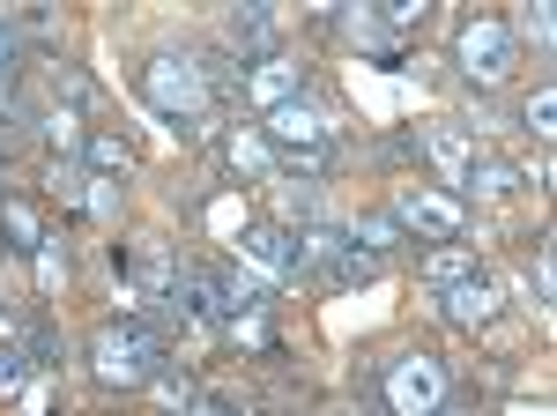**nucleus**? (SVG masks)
<instances>
[{
  "mask_svg": "<svg viewBox=\"0 0 557 416\" xmlns=\"http://www.w3.org/2000/svg\"><path fill=\"white\" fill-rule=\"evenodd\" d=\"M535 305H550V246H535Z\"/></svg>",
  "mask_w": 557,
  "mask_h": 416,
  "instance_id": "nucleus-32",
  "label": "nucleus"
},
{
  "mask_svg": "<svg viewBox=\"0 0 557 416\" xmlns=\"http://www.w3.org/2000/svg\"><path fill=\"white\" fill-rule=\"evenodd\" d=\"M30 379V350H15V342H0V394H15Z\"/></svg>",
  "mask_w": 557,
  "mask_h": 416,
  "instance_id": "nucleus-23",
  "label": "nucleus"
},
{
  "mask_svg": "<svg viewBox=\"0 0 557 416\" xmlns=\"http://www.w3.org/2000/svg\"><path fill=\"white\" fill-rule=\"evenodd\" d=\"M528 126H535V134H557V89L550 83L528 97Z\"/></svg>",
  "mask_w": 557,
  "mask_h": 416,
  "instance_id": "nucleus-24",
  "label": "nucleus"
},
{
  "mask_svg": "<svg viewBox=\"0 0 557 416\" xmlns=\"http://www.w3.org/2000/svg\"><path fill=\"white\" fill-rule=\"evenodd\" d=\"M223 38H231V60H238V68L283 60V8H268V0H246V8H231Z\"/></svg>",
  "mask_w": 557,
  "mask_h": 416,
  "instance_id": "nucleus-6",
  "label": "nucleus"
},
{
  "mask_svg": "<svg viewBox=\"0 0 557 416\" xmlns=\"http://www.w3.org/2000/svg\"><path fill=\"white\" fill-rule=\"evenodd\" d=\"M349 246L394 253V246H401V223H394V216H357V223H349Z\"/></svg>",
  "mask_w": 557,
  "mask_h": 416,
  "instance_id": "nucleus-18",
  "label": "nucleus"
},
{
  "mask_svg": "<svg viewBox=\"0 0 557 416\" xmlns=\"http://www.w3.org/2000/svg\"><path fill=\"white\" fill-rule=\"evenodd\" d=\"M52 83H60V97H75V105H89V75H75V68H52Z\"/></svg>",
  "mask_w": 557,
  "mask_h": 416,
  "instance_id": "nucleus-30",
  "label": "nucleus"
},
{
  "mask_svg": "<svg viewBox=\"0 0 557 416\" xmlns=\"http://www.w3.org/2000/svg\"><path fill=\"white\" fill-rule=\"evenodd\" d=\"M83 157H89V171H97V179H112V171L134 164V149L120 142V134H83Z\"/></svg>",
  "mask_w": 557,
  "mask_h": 416,
  "instance_id": "nucleus-17",
  "label": "nucleus"
},
{
  "mask_svg": "<svg viewBox=\"0 0 557 416\" xmlns=\"http://www.w3.org/2000/svg\"><path fill=\"white\" fill-rule=\"evenodd\" d=\"M520 30H528V38H535V45H550V30H557V23H550V8H543V0H535V8H528V15H520Z\"/></svg>",
  "mask_w": 557,
  "mask_h": 416,
  "instance_id": "nucleus-29",
  "label": "nucleus"
},
{
  "mask_svg": "<svg viewBox=\"0 0 557 416\" xmlns=\"http://www.w3.org/2000/svg\"><path fill=\"white\" fill-rule=\"evenodd\" d=\"M380 276V253H357V246H343L335 260H327V291H349V283H372Z\"/></svg>",
  "mask_w": 557,
  "mask_h": 416,
  "instance_id": "nucleus-15",
  "label": "nucleus"
},
{
  "mask_svg": "<svg viewBox=\"0 0 557 416\" xmlns=\"http://www.w3.org/2000/svg\"><path fill=\"white\" fill-rule=\"evenodd\" d=\"M238 260H246L253 276H268V283H290V231H283V223H253V231L238 238Z\"/></svg>",
  "mask_w": 557,
  "mask_h": 416,
  "instance_id": "nucleus-9",
  "label": "nucleus"
},
{
  "mask_svg": "<svg viewBox=\"0 0 557 416\" xmlns=\"http://www.w3.org/2000/svg\"><path fill=\"white\" fill-rule=\"evenodd\" d=\"M45 186H52L60 201H75V208L89 201V179H83V171H75V164H52V171H45Z\"/></svg>",
  "mask_w": 557,
  "mask_h": 416,
  "instance_id": "nucleus-22",
  "label": "nucleus"
},
{
  "mask_svg": "<svg viewBox=\"0 0 557 416\" xmlns=\"http://www.w3.org/2000/svg\"><path fill=\"white\" fill-rule=\"evenodd\" d=\"M424 157L461 179V171L475 164V134H469V126H431V134H424Z\"/></svg>",
  "mask_w": 557,
  "mask_h": 416,
  "instance_id": "nucleus-13",
  "label": "nucleus"
},
{
  "mask_svg": "<svg viewBox=\"0 0 557 416\" xmlns=\"http://www.w3.org/2000/svg\"><path fill=\"white\" fill-rule=\"evenodd\" d=\"M349 246V223H305L298 238H290V276H312V268H327L335 253Z\"/></svg>",
  "mask_w": 557,
  "mask_h": 416,
  "instance_id": "nucleus-10",
  "label": "nucleus"
},
{
  "mask_svg": "<svg viewBox=\"0 0 557 416\" xmlns=\"http://www.w3.org/2000/svg\"><path fill=\"white\" fill-rule=\"evenodd\" d=\"M149 387H157V394H164L172 409H186V402H194V379H186V372H172V365H164V372L149 379Z\"/></svg>",
  "mask_w": 557,
  "mask_h": 416,
  "instance_id": "nucleus-26",
  "label": "nucleus"
},
{
  "mask_svg": "<svg viewBox=\"0 0 557 416\" xmlns=\"http://www.w3.org/2000/svg\"><path fill=\"white\" fill-rule=\"evenodd\" d=\"M513 416H550V409H543V402H535V409H528V402H520V409Z\"/></svg>",
  "mask_w": 557,
  "mask_h": 416,
  "instance_id": "nucleus-35",
  "label": "nucleus"
},
{
  "mask_svg": "<svg viewBox=\"0 0 557 416\" xmlns=\"http://www.w3.org/2000/svg\"><path fill=\"white\" fill-rule=\"evenodd\" d=\"M141 89H149V105H157L164 120H178V126H186L194 112H201V105H209V89H201V68H194V60H172V52L141 68Z\"/></svg>",
  "mask_w": 557,
  "mask_h": 416,
  "instance_id": "nucleus-5",
  "label": "nucleus"
},
{
  "mask_svg": "<svg viewBox=\"0 0 557 416\" xmlns=\"http://www.w3.org/2000/svg\"><path fill=\"white\" fill-rule=\"evenodd\" d=\"M283 208H290L298 223H320V186H312V179H290V186H283Z\"/></svg>",
  "mask_w": 557,
  "mask_h": 416,
  "instance_id": "nucleus-21",
  "label": "nucleus"
},
{
  "mask_svg": "<svg viewBox=\"0 0 557 416\" xmlns=\"http://www.w3.org/2000/svg\"><path fill=\"white\" fill-rule=\"evenodd\" d=\"M186 416H246V409H231V402H186Z\"/></svg>",
  "mask_w": 557,
  "mask_h": 416,
  "instance_id": "nucleus-33",
  "label": "nucleus"
},
{
  "mask_svg": "<svg viewBox=\"0 0 557 416\" xmlns=\"http://www.w3.org/2000/svg\"><path fill=\"white\" fill-rule=\"evenodd\" d=\"M38 283H45V291H60V283H67V253L52 246V238L38 246Z\"/></svg>",
  "mask_w": 557,
  "mask_h": 416,
  "instance_id": "nucleus-25",
  "label": "nucleus"
},
{
  "mask_svg": "<svg viewBox=\"0 0 557 416\" xmlns=\"http://www.w3.org/2000/svg\"><path fill=\"white\" fill-rule=\"evenodd\" d=\"M134 276H141V291H149V305L178 291V260H172L164 246H157V238H141V246H134Z\"/></svg>",
  "mask_w": 557,
  "mask_h": 416,
  "instance_id": "nucleus-12",
  "label": "nucleus"
},
{
  "mask_svg": "<svg viewBox=\"0 0 557 416\" xmlns=\"http://www.w3.org/2000/svg\"><path fill=\"white\" fill-rule=\"evenodd\" d=\"M231 164H238V179H268L275 149H268L260 134H246V126H238V134H231Z\"/></svg>",
  "mask_w": 557,
  "mask_h": 416,
  "instance_id": "nucleus-19",
  "label": "nucleus"
},
{
  "mask_svg": "<svg viewBox=\"0 0 557 416\" xmlns=\"http://www.w3.org/2000/svg\"><path fill=\"white\" fill-rule=\"evenodd\" d=\"M461 186H469V194H483V201H498V194H513V164H498V157H475V164L461 171Z\"/></svg>",
  "mask_w": 557,
  "mask_h": 416,
  "instance_id": "nucleus-16",
  "label": "nucleus"
},
{
  "mask_svg": "<svg viewBox=\"0 0 557 416\" xmlns=\"http://www.w3.org/2000/svg\"><path fill=\"white\" fill-rule=\"evenodd\" d=\"M0 68H15V30L0 23Z\"/></svg>",
  "mask_w": 557,
  "mask_h": 416,
  "instance_id": "nucleus-34",
  "label": "nucleus"
},
{
  "mask_svg": "<svg viewBox=\"0 0 557 416\" xmlns=\"http://www.w3.org/2000/svg\"><path fill=\"white\" fill-rule=\"evenodd\" d=\"M475 276H483V268H475L469 246H438L424 260V283H431V291H454V283H475Z\"/></svg>",
  "mask_w": 557,
  "mask_h": 416,
  "instance_id": "nucleus-14",
  "label": "nucleus"
},
{
  "mask_svg": "<svg viewBox=\"0 0 557 416\" xmlns=\"http://www.w3.org/2000/svg\"><path fill=\"white\" fill-rule=\"evenodd\" d=\"M394 223L417 231V238H438V246H461L469 238V216L454 194H431V186H401L394 194Z\"/></svg>",
  "mask_w": 557,
  "mask_h": 416,
  "instance_id": "nucleus-4",
  "label": "nucleus"
},
{
  "mask_svg": "<svg viewBox=\"0 0 557 416\" xmlns=\"http://www.w3.org/2000/svg\"><path fill=\"white\" fill-rule=\"evenodd\" d=\"M260 142H268V149H275L290 171H305V179H320V171L335 164V126H327V112H320L312 97L283 105V112H268Z\"/></svg>",
  "mask_w": 557,
  "mask_h": 416,
  "instance_id": "nucleus-1",
  "label": "nucleus"
},
{
  "mask_svg": "<svg viewBox=\"0 0 557 416\" xmlns=\"http://www.w3.org/2000/svg\"><path fill=\"white\" fill-rule=\"evenodd\" d=\"M45 134H52L60 149H83V120H75V112H52V120H45Z\"/></svg>",
  "mask_w": 557,
  "mask_h": 416,
  "instance_id": "nucleus-27",
  "label": "nucleus"
},
{
  "mask_svg": "<svg viewBox=\"0 0 557 416\" xmlns=\"http://www.w3.org/2000/svg\"><path fill=\"white\" fill-rule=\"evenodd\" d=\"M231 334H238L246 350H268V320H260V313H253V320H231Z\"/></svg>",
  "mask_w": 557,
  "mask_h": 416,
  "instance_id": "nucleus-31",
  "label": "nucleus"
},
{
  "mask_svg": "<svg viewBox=\"0 0 557 416\" xmlns=\"http://www.w3.org/2000/svg\"><path fill=\"white\" fill-rule=\"evenodd\" d=\"M431 416H461V409H454V402H438V409H431Z\"/></svg>",
  "mask_w": 557,
  "mask_h": 416,
  "instance_id": "nucleus-36",
  "label": "nucleus"
},
{
  "mask_svg": "<svg viewBox=\"0 0 557 416\" xmlns=\"http://www.w3.org/2000/svg\"><path fill=\"white\" fill-rule=\"evenodd\" d=\"M246 97H253L260 112H283V105H298L305 97V68L298 60H260V68H246Z\"/></svg>",
  "mask_w": 557,
  "mask_h": 416,
  "instance_id": "nucleus-8",
  "label": "nucleus"
},
{
  "mask_svg": "<svg viewBox=\"0 0 557 416\" xmlns=\"http://www.w3.org/2000/svg\"><path fill=\"white\" fill-rule=\"evenodd\" d=\"M23 350H30V365H60V334H52V328H30Z\"/></svg>",
  "mask_w": 557,
  "mask_h": 416,
  "instance_id": "nucleus-28",
  "label": "nucleus"
},
{
  "mask_svg": "<svg viewBox=\"0 0 557 416\" xmlns=\"http://www.w3.org/2000/svg\"><path fill=\"white\" fill-rule=\"evenodd\" d=\"M454 60H461L469 83H506V75H513V23H498V15H469L461 38H454Z\"/></svg>",
  "mask_w": 557,
  "mask_h": 416,
  "instance_id": "nucleus-3",
  "label": "nucleus"
},
{
  "mask_svg": "<svg viewBox=\"0 0 557 416\" xmlns=\"http://www.w3.org/2000/svg\"><path fill=\"white\" fill-rule=\"evenodd\" d=\"M438 313L454 320V328H491V313H498V291L475 276V283H454V291H438Z\"/></svg>",
  "mask_w": 557,
  "mask_h": 416,
  "instance_id": "nucleus-11",
  "label": "nucleus"
},
{
  "mask_svg": "<svg viewBox=\"0 0 557 416\" xmlns=\"http://www.w3.org/2000/svg\"><path fill=\"white\" fill-rule=\"evenodd\" d=\"M380 402L394 416H431L438 402H454V372H446L431 350H409V357L380 365Z\"/></svg>",
  "mask_w": 557,
  "mask_h": 416,
  "instance_id": "nucleus-2",
  "label": "nucleus"
},
{
  "mask_svg": "<svg viewBox=\"0 0 557 416\" xmlns=\"http://www.w3.org/2000/svg\"><path fill=\"white\" fill-rule=\"evenodd\" d=\"M89 365H97L104 387H149V379H157V365L141 357V342H134L120 320H104V328L89 334Z\"/></svg>",
  "mask_w": 557,
  "mask_h": 416,
  "instance_id": "nucleus-7",
  "label": "nucleus"
},
{
  "mask_svg": "<svg viewBox=\"0 0 557 416\" xmlns=\"http://www.w3.org/2000/svg\"><path fill=\"white\" fill-rule=\"evenodd\" d=\"M0 231L15 238V253H38L45 246V238H38V216H30L23 201H0Z\"/></svg>",
  "mask_w": 557,
  "mask_h": 416,
  "instance_id": "nucleus-20",
  "label": "nucleus"
}]
</instances>
